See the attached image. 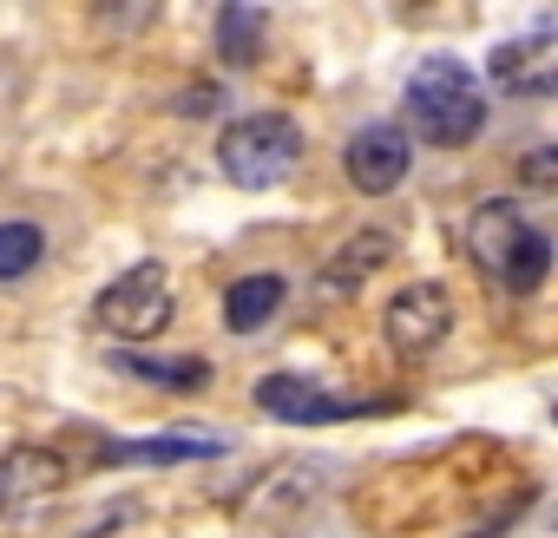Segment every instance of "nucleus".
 I'll return each instance as SVG.
<instances>
[{"label":"nucleus","mask_w":558,"mask_h":538,"mask_svg":"<svg viewBox=\"0 0 558 538\" xmlns=\"http://www.w3.org/2000/svg\"><path fill=\"white\" fill-rule=\"evenodd\" d=\"M381 335H388V349H395L401 362L434 355V349L453 335V296H447V283H408V290L388 303Z\"/></svg>","instance_id":"nucleus-5"},{"label":"nucleus","mask_w":558,"mask_h":538,"mask_svg":"<svg viewBox=\"0 0 558 538\" xmlns=\"http://www.w3.org/2000/svg\"><path fill=\"white\" fill-rule=\"evenodd\" d=\"M223 440L204 433H158V440H112L106 460H138V466H184V460H217Z\"/></svg>","instance_id":"nucleus-12"},{"label":"nucleus","mask_w":558,"mask_h":538,"mask_svg":"<svg viewBox=\"0 0 558 538\" xmlns=\"http://www.w3.org/2000/svg\"><path fill=\"white\" fill-rule=\"evenodd\" d=\"M388 256H395V236H381V230H368V236L342 243V249H336V262H329V277H323V290H329V296L355 290L362 277H375V269H381Z\"/></svg>","instance_id":"nucleus-13"},{"label":"nucleus","mask_w":558,"mask_h":538,"mask_svg":"<svg viewBox=\"0 0 558 538\" xmlns=\"http://www.w3.org/2000/svg\"><path fill=\"white\" fill-rule=\"evenodd\" d=\"M178 112H184V119H204V112H217V93H210V86H197V93H184V99H178Z\"/></svg>","instance_id":"nucleus-16"},{"label":"nucleus","mask_w":558,"mask_h":538,"mask_svg":"<svg viewBox=\"0 0 558 538\" xmlns=\"http://www.w3.org/2000/svg\"><path fill=\"white\" fill-rule=\"evenodd\" d=\"M551 158H558V151H545V145H538V151H525V178H532L538 191L551 184Z\"/></svg>","instance_id":"nucleus-17"},{"label":"nucleus","mask_w":558,"mask_h":538,"mask_svg":"<svg viewBox=\"0 0 558 538\" xmlns=\"http://www.w3.org/2000/svg\"><path fill=\"white\" fill-rule=\"evenodd\" d=\"M178 303H171V277L165 262H132L125 277H112L93 303V322L112 335V342H158L171 329Z\"/></svg>","instance_id":"nucleus-4"},{"label":"nucleus","mask_w":558,"mask_h":538,"mask_svg":"<svg viewBox=\"0 0 558 538\" xmlns=\"http://www.w3.org/2000/svg\"><path fill=\"white\" fill-rule=\"evenodd\" d=\"M263 14L256 8H223L217 14V53H223V66H256L263 60Z\"/></svg>","instance_id":"nucleus-14"},{"label":"nucleus","mask_w":558,"mask_h":538,"mask_svg":"<svg viewBox=\"0 0 558 538\" xmlns=\"http://www.w3.org/2000/svg\"><path fill=\"white\" fill-rule=\"evenodd\" d=\"M303 164V125L290 112H243L217 132V171L243 191H276Z\"/></svg>","instance_id":"nucleus-3"},{"label":"nucleus","mask_w":558,"mask_h":538,"mask_svg":"<svg viewBox=\"0 0 558 538\" xmlns=\"http://www.w3.org/2000/svg\"><path fill=\"white\" fill-rule=\"evenodd\" d=\"M466 256L480 262L486 283H499V290H512V296H532V290L551 277V236L532 230L512 197L473 204V217H466Z\"/></svg>","instance_id":"nucleus-1"},{"label":"nucleus","mask_w":558,"mask_h":538,"mask_svg":"<svg viewBox=\"0 0 558 538\" xmlns=\"http://www.w3.org/2000/svg\"><path fill=\"white\" fill-rule=\"evenodd\" d=\"M408 132L440 145V151H460L486 132V93L473 80V66H460L453 53H434L414 66L408 80Z\"/></svg>","instance_id":"nucleus-2"},{"label":"nucleus","mask_w":558,"mask_h":538,"mask_svg":"<svg viewBox=\"0 0 558 538\" xmlns=\"http://www.w3.org/2000/svg\"><path fill=\"white\" fill-rule=\"evenodd\" d=\"M283 296H290L283 277H243V283H230V296H223V329H230V335L269 329L276 316H283Z\"/></svg>","instance_id":"nucleus-10"},{"label":"nucleus","mask_w":558,"mask_h":538,"mask_svg":"<svg viewBox=\"0 0 558 538\" xmlns=\"http://www.w3.org/2000/svg\"><path fill=\"white\" fill-rule=\"evenodd\" d=\"M486 73H493L506 93H519V99H545V93L558 86V40H551V27H538V34H525V40L493 47Z\"/></svg>","instance_id":"nucleus-8"},{"label":"nucleus","mask_w":558,"mask_h":538,"mask_svg":"<svg viewBox=\"0 0 558 538\" xmlns=\"http://www.w3.org/2000/svg\"><path fill=\"white\" fill-rule=\"evenodd\" d=\"M256 407L276 414V420H296V427H336V420L368 414L375 401H336V394H323L310 375H263V381H256Z\"/></svg>","instance_id":"nucleus-7"},{"label":"nucleus","mask_w":558,"mask_h":538,"mask_svg":"<svg viewBox=\"0 0 558 538\" xmlns=\"http://www.w3.org/2000/svg\"><path fill=\"white\" fill-rule=\"evenodd\" d=\"M112 368L119 375H132V381H145V388H165V394H204L210 388V362L204 355H112Z\"/></svg>","instance_id":"nucleus-11"},{"label":"nucleus","mask_w":558,"mask_h":538,"mask_svg":"<svg viewBox=\"0 0 558 538\" xmlns=\"http://www.w3.org/2000/svg\"><path fill=\"white\" fill-rule=\"evenodd\" d=\"M60 486H66V460L53 447H8L0 453V512L34 505V499H47Z\"/></svg>","instance_id":"nucleus-9"},{"label":"nucleus","mask_w":558,"mask_h":538,"mask_svg":"<svg viewBox=\"0 0 558 538\" xmlns=\"http://www.w3.org/2000/svg\"><path fill=\"white\" fill-rule=\"evenodd\" d=\"M40 256H47V236H40V223H0V283H21V277H34V269H40Z\"/></svg>","instance_id":"nucleus-15"},{"label":"nucleus","mask_w":558,"mask_h":538,"mask_svg":"<svg viewBox=\"0 0 558 538\" xmlns=\"http://www.w3.org/2000/svg\"><path fill=\"white\" fill-rule=\"evenodd\" d=\"M342 171H349V184H355L362 197H388V191H401L408 171H414V138H408L401 125H362V132L349 138V151H342Z\"/></svg>","instance_id":"nucleus-6"}]
</instances>
